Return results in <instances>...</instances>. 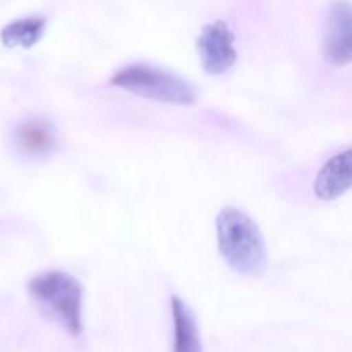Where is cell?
Wrapping results in <instances>:
<instances>
[{"instance_id":"obj_1","label":"cell","mask_w":352,"mask_h":352,"mask_svg":"<svg viewBox=\"0 0 352 352\" xmlns=\"http://www.w3.org/2000/svg\"><path fill=\"white\" fill-rule=\"evenodd\" d=\"M219 251L226 263L241 275L260 277L268 263L267 246L258 223L236 208H223L217 217Z\"/></svg>"},{"instance_id":"obj_2","label":"cell","mask_w":352,"mask_h":352,"mask_svg":"<svg viewBox=\"0 0 352 352\" xmlns=\"http://www.w3.org/2000/svg\"><path fill=\"white\" fill-rule=\"evenodd\" d=\"M31 299L52 322L71 336L82 330V287L72 275L60 270L36 275L28 285Z\"/></svg>"},{"instance_id":"obj_3","label":"cell","mask_w":352,"mask_h":352,"mask_svg":"<svg viewBox=\"0 0 352 352\" xmlns=\"http://www.w3.org/2000/svg\"><path fill=\"white\" fill-rule=\"evenodd\" d=\"M113 86L141 98L168 103V105H192L196 103V89L186 79L174 72L148 64H133L112 76Z\"/></svg>"},{"instance_id":"obj_4","label":"cell","mask_w":352,"mask_h":352,"mask_svg":"<svg viewBox=\"0 0 352 352\" xmlns=\"http://www.w3.org/2000/svg\"><path fill=\"white\" fill-rule=\"evenodd\" d=\"M198 54L203 69L208 74H223L237 60L234 47V34L223 21L208 24L203 28L198 38Z\"/></svg>"},{"instance_id":"obj_5","label":"cell","mask_w":352,"mask_h":352,"mask_svg":"<svg viewBox=\"0 0 352 352\" xmlns=\"http://www.w3.org/2000/svg\"><path fill=\"white\" fill-rule=\"evenodd\" d=\"M323 50L333 65H347L352 58L351 7L346 0H336L329 9Z\"/></svg>"},{"instance_id":"obj_6","label":"cell","mask_w":352,"mask_h":352,"mask_svg":"<svg viewBox=\"0 0 352 352\" xmlns=\"http://www.w3.org/2000/svg\"><path fill=\"white\" fill-rule=\"evenodd\" d=\"M351 181L352 151L346 150L330 158L318 172V177L315 181V195L322 201H333L349 191Z\"/></svg>"},{"instance_id":"obj_7","label":"cell","mask_w":352,"mask_h":352,"mask_svg":"<svg viewBox=\"0 0 352 352\" xmlns=\"http://www.w3.org/2000/svg\"><path fill=\"white\" fill-rule=\"evenodd\" d=\"M174 322V349L172 352H203L198 323L189 306L179 296L170 298Z\"/></svg>"},{"instance_id":"obj_8","label":"cell","mask_w":352,"mask_h":352,"mask_svg":"<svg viewBox=\"0 0 352 352\" xmlns=\"http://www.w3.org/2000/svg\"><path fill=\"white\" fill-rule=\"evenodd\" d=\"M47 21L43 17H26L9 23L0 31V40L7 48H31L41 40Z\"/></svg>"},{"instance_id":"obj_9","label":"cell","mask_w":352,"mask_h":352,"mask_svg":"<svg viewBox=\"0 0 352 352\" xmlns=\"http://www.w3.org/2000/svg\"><path fill=\"white\" fill-rule=\"evenodd\" d=\"M19 146L30 155H43L54 148L55 133L45 120H30L23 124L17 133Z\"/></svg>"}]
</instances>
